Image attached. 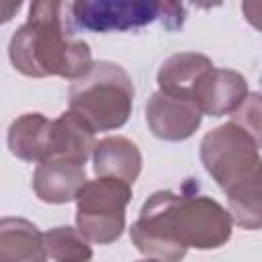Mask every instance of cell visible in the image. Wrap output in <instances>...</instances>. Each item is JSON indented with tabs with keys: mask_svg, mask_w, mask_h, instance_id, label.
<instances>
[{
	"mask_svg": "<svg viewBox=\"0 0 262 262\" xmlns=\"http://www.w3.org/2000/svg\"><path fill=\"white\" fill-rule=\"evenodd\" d=\"M231 233L233 217L229 209H223L211 196L174 190L154 192L129 229L139 254L168 262L184 258L188 248H221Z\"/></svg>",
	"mask_w": 262,
	"mask_h": 262,
	"instance_id": "cell-1",
	"label": "cell"
},
{
	"mask_svg": "<svg viewBox=\"0 0 262 262\" xmlns=\"http://www.w3.org/2000/svg\"><path fill=\"white\" fill-rule=\"evenodd\" d=\"M8 57L23 76H59L72 82L94 63L90 45L72 37L66 20H27L10 37Z\"/></svg>",
	"mask_w": 262,
	"mask_h": 262,
	"instance_id": "cell-2",
	"label": "cell"
},
{
	"mask_svg": "<svg viewBox=\"0 0 262 262\" xmlns=\"http://www.w3.org/2000/svg\"><path fill=\"white\" fill-rule=\"evenodd\" d=\"M135 86L119 63L98 59L70 86V108L94 131H113L129 121Z\"/></svg>",
	"mask_w": 262,
	"mask_h": 262,
	"instance_id": "cell-3",
	"label": "cell"
},
{
	"mask_svg": "<svg viewBox=\"0 0 262 262\" xmlns=\"http://www.w3.org/2000/svg\"><path fill=\"white\" fill-rule=\"evenodd\" d=\"M74 23L94 33H123L160 20L166 31H180L186 18L182 0H72Z\"/></svg>",
	"mask_w": 262,
	"mask_h": 262,
	"instance_id": "cell-4",
	"label": "cell"
},
{
	"mask_svg": "<svg viewBox=\"0 0 262 262\" xmlns=\"http://www.w3.org/2000/svg\"><path fill=\"white\" fill-rule=\"evenodd\" d=\"M131 188V184L106 176L86 180L76 196V225L90 244H113L123 235Z\"/></svg>",
	"mask_w": 262,
	"mask_h": 262,
	"instance_id": "cell-5",
	"label": "cell"
},
{
	"mask_svg": "<svg viewBox=\"0 0 262 262\" xmlns=\"http://www.w3.org/2000/svg\"><path fill=\"white\" fill-rule=\"evenodd\" d=\"M258 145L252 135L229 121L211 129L201 141V162L217 186L227 192L250 178L262 164Z\"/></svg>",
	"mask_w": 262,
	"mask_h": 262,
	"instance_id": "cell-6",
	"label": "cell"
},
{
	"mask_svg": "<svg viewBox=\"0 0 262 262\" xmlns=\"http://www.w3.org/2000/svg\"><path fill=\"white\" fill-rule=\"evenodd\" d=\"M145 121L158 139L184 141L201 127L203 111L192 98L158 90L145 104Z\"/></svg>",
	"mask_w": 262,
	"mask_h": 262,
	"instance_id": "cell-7",
	"label": "cell"
},
{
	"mask_svg": "<svg viewBox=\"0 0 262 262\" xmlns=\"http://www.w3.org/2000/svg\"><path fill=\"white\" fill-rule=\"evenodd\" d=\"M248 96V82L235 70L211 68L207 70L194 86L192 98L201 106L203 115L223 117L233 115V111Z\"/></svg>",
	"mask_w": 262,
	"mask_h": 262,
	"instance_id": "cell-8",
	"label": "cell"
},
{
	"mask_svg": "<svg viewBox=\"0 0 262 262\" xmlns=\"http://www.w3.org/2000/svg\"><path fill=\"white\" fill-rule=\"evenodd\" d=\"M86 184V168L82 162L68 158H51L41 162L33 174V190L39 201L63 205L76 201Z\"/></svg>",
	"mask_w": 262,
	"mask_h": 262,
	"instance_id": "cell-9",
	"label": "cell"
},
{
	"mask_svg": "<svg viewBox=\"0 0 262 262\" xmlns=\"http://www.w3.org/2000/svg\"><path fill=\"white\" fill-rule=\"evenodd\" d=\"M53 129L55 121L41 113H25L8 127V149L23 162H45L53 158Z\"/></svg>",
	"mask_w": 262,
	"mask_h": 262,
	"instance_id": "cell-10",
	"label": "cell"
},
{
	"mask_svg": "<svg viewBox=\"0 0 262 262\" xmlns=\"http://www.w3.org/2000/svg\"><path fill=\"white\" fill-rule=\"evenodd\" d=\"M92 164L96 176L117 178L133 186L141 172V151L129 137L111 135L96 141Z\"/></svg>",
	"mask_w": 262,
	"mask_h": 262,
	"instance_id": "cell-11",
	"label": "cell"
},
{
	"mask_svg": "<svg viewBox=\"0 0 262 262\" xmlns=\"http://www.w3.org/2000/svg\"><path fill=\"white\" fill-rule=\"evenodd\" d=\"M0 260L4 262H41L47 260L45 233L23 217H4L0 221Z\"/></svg>",
	"mask_w": 262,
	"mask_h": 262,
	"instance_id": "cell-12",
	"label": "cell"
},
{
	"mask_svg": "<svg viewBox=\"0 0 262 262\" xmlns=\"http://www.w3.org/2000/svg\"><path fill=\"white\" fill-rule=\"evenodd\" d=\"M213 68V61L196 51H180L164 59L158 70V86L164 92L192 98L194 86L201 76ZM194 100V98H192Z\"/></svg>",
	"mask_w": 262,
	"mask_h": 262,
	"instance_id": "cell-13",
	"label": "cell"
},
{
	"mask_svg": "<svg viewBox=\"0 0 262 262\" xmlns=\"http://www.w3.org/2000/svg\"><path fill=\"white\" fill-rule=\"evenodd\" d=\"M53 129V158H68L86 164L94 151V129L72 108L61 113Z\"/></svg>",
	"mask_w": 262,
	"mask_h": 262,
	"instance_id": "cell-14",
	"label": "cell"
},
{
	"mask_svg": "<svg viewBox=\"0 0 262 262\" xmlns=\"http://www.w3.org/2000/svg\"><path fill=\"white\" fill-rule=\"evenodd\" d=\"M233 223L242 229H262V164L260 168L225 192Z\"/></svg>",
	"mask_w": 262,
	"mask_h": 262,
	"instance_id": "cell-15",
	"label": "cell"
},
{
	"mask_svg": "<svg viewBox=\"0 0 262 262\" xmlns=\"http://www.w3.org/2000/svg\"><path fill=\"white\" fill-rule=\"evenodd\" d=\"M45 252L55 262H84L92 258L88 237L76 227L61 225L45 231Z\"/></svg>",
	"mask_w": 262,
	"mask_h": 262,
	"instance_id": "cell-16",
	"label": "cell"
},
{
	"mask_svg": "<svg viewBox=\"0 0 262 262\" xmlns=\"http://www.w3.org/2000/svg\"><path fill=\"white\" fill-rule=\"evenodd\" d=\"M233 123L244 127L258 147H262V94L248 92L244 102L233 111Z\"/></svg>",
	"mask_w": 262,
	"mask_h": 262,
	"instance_id": "cell-17",
	"label": "cell"
},
{
	"mask_svg": "<svg viewBox=\"0 0 262 262\" xmlns=\"http://www.w3.org/2000/svg\"><path fill=\"white\" fill-rule=\"evenodd\" d=\"M242 14L256 31L262 33V0H242Z\"/></svg>",
	"mask_w": 262,
	"mask_h": 262,
	"instance_id": "cell-18",
	"label": "cell"
},
{
	"mask_svg": "<svg viewBox=\"0 0 262 262\" xmlns=\"http://www.w3.org/2000/svg\"><path fill=\"white\" fill-rule=\"evenodd\" d=\"M23 0H2V23L12 20V16L20 10Z\"/></svg>",
	"mask_w": 262,
	"mask_h": 262,
	"instance_id": "cell-19",
	"label": "cell"
},
{
	"mask_svg": "<svg viewBox=\"0 0 262 262\" xmlns=\"http://www.w3.org/2000/svg\"><path fill=\"white\" fill-rule=\"evenodd\" d=\"M190 2L201 10H211V8H217L223 4V0H190Z\"/></svg>",
	"mask_w": 262,
	"mask_h": 262,
	"instance_id": "cell-20",
	"label": "cell"
}]
</instances>
